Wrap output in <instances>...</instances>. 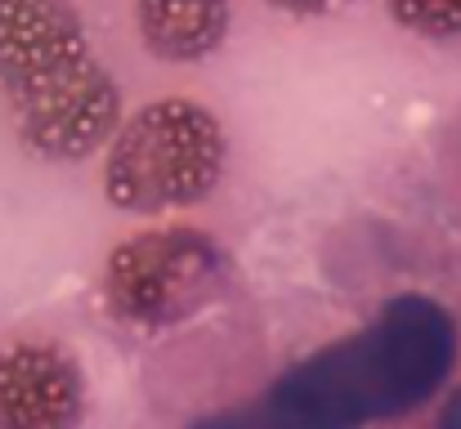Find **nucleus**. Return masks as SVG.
Listing matches in <instances>:
<instances>
[{
	"label": "nucleus",
	"instance_id": "20e7f679",
	"mask_svg": "<svg viewBox=\"0 0 461 429\" xmlns=\"http://www.w3.org/2000/svg\"><path fill=\"white\" fill-rule=\"evenodd\" d=\"M229 278L224 251L197 228H149L126 237L104 269L113 317L161 331L193 317Z\"/></svg>",
	"mask_w": 461,
	"mask_h": 429
},
{
	"label": "nucleus",
	"instance_id": "f257e3e1",
	"mask_svg": "<svg viewBox=\"0 0 461 429\" xmlns=\"http://www.w3.org/2000/svg\"><path fill=\"white\" fill-rule=\"evenodd\" d=\"M453 362V313L426 295H399L363 331L283 371L256 403L193 421V429H363L421 407Z\"/></svg>",
	"mask_w": 461,
	"mask_h": 429
},
{
	"label": "nucleus",
	"instance_id": "6e6552de",
	"mask_svg": "<svg viewBox=\"0 0 461 429\" xmlns=\"http://www.w3.org/2000/svg\"><path fill=\"white\" fill-rule=\"evenodd\" d=\"M274 9H283V13H296V18H318V13H331V9H340L345 0H269Z\"/></svg>",
	"mask_w": 461,
	"mask_h": 429
},
{
	"label": "nucleus",
	"instance_id": "39448f33",
	"mask_svg": "<svg viewBox=\"0 0 461 429\" xmlns=\"http://www.w3.org/2000/svg\"><path fill=\"white\" fill-rule=\"evenodd\" d=\"M86 380L59 344L0 353V429H81Z\"/></svg>",
	"mask_w": 461,
	"mask_h": 429
},
{
	"label": "nucleus",
	"instance_id": "1a4fd4ad",
	"mask_svg": "<svg viewBox=\"0 0 461 429\" xmlns=\"http://www.w3.org/2000/svg\"><path fill=\"white\" fill-rule=\"evenodd\" d=\"M439 429H461V394L448 403V412H444V425Z\"/></svg>",
	"mask_w": 461,
	"mask_h": 429
},
{
	"label": "nucleus",
	"instance_id": "0eeeda50",
	"mask_svg": "<svg viewBox=\"0 0 461 429\" xmlns=\"http://www.w3.org/2000/svg\"><path fill=\"white\" fill-rule=\"evenodd\" d=\"M394 22L426 40H461V0H385Z\"/></svg>",
	"mask_w": 461,
	"mask_h": 429
},
{
	"label": "nucleus",
	"instance_id": "423d86ee",
	"mask_svg": "<svg viewBox=\"0 0 461 429\" xmlns=\"http://www.w3.org/2000/svg\"><path fill=\"white\" fill-rule=\"evenodd\" d=\"M229 0H135L140 36L161 63H197L229 36Z\"/></svg>",
	"mask_w": 461,
	"mask_h": 429
},
{
	"label": "nucleus",
	"instance_id": "f03ea898",
	"mask_svg": "<svg viewBox=\"0 0 461 429\" xmlns=\"http://www.w3.org/2000/svg\"><path fill=\"white\" fill-rule=\"evenodd\" d=\"M0 90L23 147L45 161L90 156L122 117L72 0H0Z\"/></svg>",
	"mask_w": 461,
	"mask_h": 429
},
{
	"label": "nucleus",
	"instance_id": "7ed1b4c3",
	"mask_svg": "<svg viewBox=\"0 0 461 429\" xmlns=\"http://www.w3.org/2000/svg\"><path fill=\"white\" fill-rule=\"evenodd\" d=\"M224 170V130L193 99H157L113 139L104 192L113 206L157 215L202 201Z\"/></svg>",
	"mask_w": 461,
	"mask_h": 429
}]
</instances>
